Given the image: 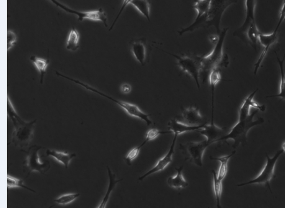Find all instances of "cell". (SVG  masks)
Returning a JSON list of instances; mask_svg holds the SVG:
<instances>
[{
    "label": "cell",
    "mask_w": 285,
    "mask_h": 208,
    "mask_svg": "<svg viewBox=\"0 0 285 208\" xmlns=\"http://www.w3.org/2000/svg\"><path fill=\"white\" fill-rule=\"evenodd\" d=\"M7 114L8 117L14 125V130L12 133L9 145L12 144L24 151L25 149L29 147L33 140L37 120L29 122L24 121L15 111L9 97H8Z\"/></svg>",
    "instance_id": "1"
},
{
    "label": "cell",
    "mask_w": 285,
    "mask_h": 208,
    "mask_svg": "<svg viewBox=\"0 0 285 208\" xmlns=\"http://www.w3.org/2000/svg\"><path fill=\"white\" fill-rule=\"evenodd\" d=\"M229 28H225L221 30L215 47L212 52L205 56H200V76H202L203 81H206L210 71L213 69L227 67L230 61L228 56L223 51L226 36Z\"/></svg>",
    "instance_id": "2"
},
{
    "label": "cell",
    "mask_w": 285,
    "mask_h": 208,
    "mask_svg": "<svg viewBox=\"0 0 285 208\" xmlns=\"http://www.w3.org/2000/svg\"><path fill=\"white\" fill-rule=\"evenodd\" d=\"M258 112L259 110H256L252 114L249 115V117L246 118V119L238 120L237 124L233 126L230 132L220 138L217 142L232 140L234 141V144L232 146L233 148H237L240 145L245 146L247 142L248 131L255 126L263 124L264 122L263 118H259L254 121V118Z\"/></svg>",
    "instance_id": "3"
},
{
    "label": "cell",
    "mask_w": 285,
    "mask_h": 208,
    "mask_svg": "<svg viewBox=\"0 0 285 208\" xmlns=\"http://www.w3.org/2000/svg\"><path fill=\"white\" fill-rule=\"evenodd\" d=\"M56 75L58 76L61 77V78H66L68 79L69 81H71L74 82V83L78 84L80 85V86H83L87 90H89V91H91L92 92H95L98 94L101 95V96L106 97V98L111 100V101H114L117 105H119V107H121L123 110H124L125 112L130 116L133 117L137 118V119H139L140 120H143V121L145 122L148 126H150L153 124V122H151V120L150 119L149 117L150 116V114H146L145 113H144L139 109V107L137 106L134 104L130 103V102L119 101V100H117L113 97H110L109 96H107V95L103 93V92L98 91L97 89L93 88V87L89 86L88 84H86L84 83H82V82L75 80V79H72L69 78V77H67L66 76L63 75L59 73H56Z\"/></svg>",
    "instance_id": "4"
},
{
    "label": "cell",
    "mask_w": 285,
    "mask_h": 208,
    "mask_svg": "<svg viewBox=\"0 0 285 208\" xmlns=\"http://www.w3.org/2000/svg\"><path fill=\"white\" fill-rule=\"evenodd\" d=\"M44 148L42 146H33L27 149L26 158L23 163V171L26 177L33 171L46 174L50 169L51 165L48 160L42 161L39 156V151Z\"/></svg>",
    "instance_id": "5"
},
{
    "label": "cell",
    "mask_w": 285,
    "mask_h": 208,
    "mask_svg": "<svg viewBox=\"0 0 285 208\" xmlns=\"http://www.w3.org/2000/svg\"><path fill=\"white\" fill-rule=\"evenodd\" d=\"M237 2L238 0H211L205 27H214L216 30L217 35H219L221 32L220 29V24L223 14L228 7Z\"/></svg>",
    "instance_id": "6"
},
{
    "label": "cell",
    "mask_w": 285,
    "mask_h": 208,
    "mask_svg": "<svg viewBox=\"0 0 285 208\" xmlns=\"http://www.w3.org/2000/svg\"><path fill=\"white\" fill-rule=\"evenodd\" d=\"M283 153V150H279L275 154V155H274L273 158L269 157L268 154L266 153L267 158L266 164V165L264 166V168L262 169L259 176L257 177L256 179L245 182V183L238 184L237 186L241 187L250 184L265 185V186L268 187L269 189L270 190L272 193L269 182L274 178V168H275L277 161H278L279 156Z\"/></svg>",
    "instance_id": "7"
},
{
    "label": "cell",
    "mask_w": 285,
    "mask_h": 208,
    "mask_svg": "<svg viewBox=\"0 0 285 208\" xmlns=\"http://www.w3.org/2000/svg\"><path fill=\"white\" fill-rule=\"evenodd\" d=\"M212 145L207 140L200 142L181 144L180 149L185 156V160L198 166H203V156L208 146Z\"/></svg>",
    "instance_id": "8"
},
{
    "label": "cell",
    "mask_w": 285,
    "mask_h": 208,
    "mask_svg": "<svg viewBox=\"0 0 285 208\" xmlns=\"http://www.w3.org/2000/svg\"><path fill=\"white\" fill-rule=\"evenodd\" d=\"M161 51L176 58L177 60H178V63H176V65L181 69L182 71L188 74L189 76H191L194 79L198 88L200 89V64L199 56H195V57L191 56H180L167 52L166 51Z\"/></svg>",
    "instance_id": "9"
},
{
    "label": "cell",
    "mask_w": 285,
    "mask_h": 208,
    "mask_svg": "<svg viewBox=\"0 0 285 208\" xmlns=\"http://www.w3.org/2000/svg\"><path fill=\"white\" fill-rule=\"evenodd\" d=\"M211 0H196L195 2L194 8L197 12L196 19L189 27L182 29L178 31L179 34L194 31L195 29L201 27H205L206 24L208 14L210 8Z\"/></svg>",
    "instance_id": "10"
},
{
    "label": "cell",
    "mask_w": 285,
    "mask_h": 208,
    "mask_svg": "<svg viewBox=\"0 0 285 208\" xmlns=\"http://www.w3.org/2000/svg\"><path fill=\"white\" fill-rule=\"evenodd\" d=\"M51 2H53L58 7L60 8L61 9L64 10V11L70 13L72 14L76 15L78 17L79 21H83L84 19L100 21L104 23L105 26L107 27V17L104 10L102 9L94 10V11L82 12L69 9V7H67L65 5L60 4L56 0H51Z\"/></svg>",
    "instance_id": "11"
},
{
    "label": "cell",
    "mask_w": 285,
    "mask_h": 208,
    "mask_svg": "<svg viewBox=\"0 0 285 208\" xmlns=\"http://www.w3.org/2000/svg\"><path fill=\"white\" fill-rule=\"evenodd\" d=\"M256 0H245L246 17L245 21L241 26L233 33V36L240 38L243 42L246 43V32L253 22H256L255 9Z\"/></svg>",
    "instance_id": "12"
},
{
    "label": "cell",
    "mask_w": 285,
    "mask_h": 208,
    "mask_svg": "<svg viewBox=\"0 0 285 208\" xmlns=\"http://www.w3.org/2000/svg\"><path fill=\"white\" fill-rule=\"evenodd\" d=\"M275 30H274L273 33L269 34H263L260 33L259 38V42L263 46V50L261 55L259 56L258 61L255 64V68H254V74L257 75L259 68H260L262 63L265 58L267 53H268L269 49L271 46L274 45L277 42H278V35Z\"/></svg>",
    "instance_id": "13"
},
{
    "label": "cell",
    "mask_w": 285,
    "mask_h": 208,
    "mask_svg": "<svg viewBox=\"0 0 285 208\" xmlns=\"http://www.w3.org/2000/svg\"><path fill=\"white\" fill-rule=\"evenodd\" d=\"M178 135L174 134L173 142H172L170 149L164 157L162 158L159 160L157 162H156V165L154 166L153 168H151L150 171L146 172L145 175L143 176L140 177L138 179V181H143L145 179L146 177H147L150 175L156 173V172H159L164 170V169L167 168L169 164H170L172 161H173V156L174 153V148H175V145L176 143L177 138H178Z\"/></svg>",
    "instance_id": "14"
},
{
    "label": "cell",
    "mask_w": 285,
    "mask_h": 208,
    "mask_svg": "<svg viewBox=\"0 0 285 208\" xmlns=\"http://www.w3.org/2000/svg\"><path fill=\"white\" fill-rule=\"evenodd\" d=\"M227 128L218 127L214 124V120H211L210 124H205L204 127L197 131L200 134L204 136L209 143L212 144L217 143L220 138L223 137L226 134Z\"/></svg>",
    "instance_id": "15"
},
{
    "label": "cell",
    "mask_w": 285,
    "mask_h": 208,
    "mask_svg": "<svg viewBox=\"0 0 285 208\" xmlns=\"http://www.w3.org/2000/svg\"><path fill=\"white\" fill-rule=\"evenodd\" d=\"M258 90V89H257L256 91L251 92V93L244 100L242 105H241L240 107V110H239V120H245L246 118H248L249 115H250V111L251 108L258 110L259 111L263 112H265V105H259L254 100V97L255 96Z\"/></svg>",
    "instance_id": "16"
},
{
    "label": "cell",
    "mask_w": 285,
    "mask_h": 208,
    "mask_svg": "<svg viewBox=\"0 0 285 208\" xmlns=\"http://www.w3.org/2000/svg\"><path fill=\"white\" fill-rule=\"evenodd\" d=\"M131 50L136 60L142 66H145L147 61L148 47L145 39L132 40L130 42Z\"/></svg>",
    "instance_id": "17"
},
{
    "label": "cell",
    "mask_w": 285,
    "mask_h": 208,
    "mask_svg": "<svg viewBox=\"0 0 285 208\" xmlns=\"http://www.w3.org/2000/svg\"><path fill=\"white\" fill-rule=\"evenodd\" d=\"M182 118L185 124L189 125H200L204 124V119L195 107H189L182 111Z\"/></svg>",
    "instance_id": "18"
},
{
    "label": "cell",
    "mask_w": 285,
    "mask_h": 208,
    "mask_svg": "<svg viewBox=\"0 0 285 208\" xmlns=\"http://www.w3.org/2000/svg\"><path fill=\"white\" fill-rule=\"evenodd\" d=\"M205 124H206L196 126L189 125L185 124V123L179 122L176 119H174L168 123V128L171 133L179 135L185 132L198 131L204 127Z\"/></svg>",
    "instance_id": "19"
},
{
    "label": "cell",
    "mask_w": 285,
    "mask_h": 208,
    "mask_svg": "<svg viewBox=\"0 0 285 208\" xmlns=\"http://www.w3.org/2000/svg\"><path fill=\"white\" fill-rule=\"evenodd\" d=\"M46 153H47L48 156H51V157L57 161L58 162L62 164L66 169L68 168L71 161L76 156V154L75 153L61 152V151L49 150V149L47 150Z\"/></svg>",
    "instance_id": "20"
},
{
    "label": "cell",
    "mask_w": 285,
    "mask_h": 208,
    "mask_svg": "<svg viewBox=\"0 0 285 208\" xmlns=\"http://www.w3.org/2000/svg\"><path fill=\"white\" fill-rule=\"evenodd\" d=\"M175 169L177 172L176 176L169 177L168 179V186L171 187V188L177 190L185 188V187L188 186V183L184 179L183 174H182L183 166H181L179 168H176Z\"/></svg>",
    "instance_id": "21"
},
{
    "label": "cell",
    "mask_w": 285,
    "mask_h": 208,
    "mask_svg": "<svg viewBox=\"0 0 285 208\" xmlns=\"http://www.w3.org/2000/svg\"><path fill=\"white\" fill-rule=\"evenodd\" d=\"M107 171L108 175H109V187H108L107 191L106 194L105 195L104 198L102 200L101 204H100L99 207H98L99 208H104L107 206V202L109 201L110 194H111L114 187L118 183H119V182L122 181V179H116V176H115V175L114 173H112L111 169H110L109 166H107Z\"/></svg>",
    "instance_id": "22"
},
{
    "label": "cell",
    "mask_w": 285,
    "mask_h": 208,
    "mask_svg": "<svg viewBox=\"0 0 285 208\" xmlns=\"http://www.w3.org/2000/svg\"><path fill=\"white\" fill-rule=\"evenodd\" d=\"M235 153L236 151H233V153H231L230 155L222 156V157L213 158L212 156H210V160L219 161L220 163L219 170H218L217 174L218 179L223 181V179L227 176L228 171V162H229L230 159L232 158Z\"/></svg>",
    "instance_id": "23"
},
{
    "label": "cell",
    "mask_w": 285,
    "mask_h": 208,
    "mask_svg": "<svg viewBox=\"0 0 285 208\" xmlns=\"http://www.w3.org/2000/svg\"><path fill=\"white\" fill-rule=\"evenodd\" d=\"M261 32L259 31L258 26H257L256 22H253L250 26L248 27L246 32V42L248 41L249 44L257 50L258 47V43L259 42V35Z\"/></svg>",
    "instance_id": "24"
},
{
    "label": "cell",
    "mask_w": 285,
    "mask_h": 208,
    "mask_svg": "<svg viewBox=\"0 0 285 208\" xmlns=\"http://www.w3.org/2000/svg\"><path fill=\"white\" fill-rule=\"evenodd\" d=\"M220 69L215 68L210 71L209 77V82L212 90V112H214V90L215 86L221 81V76H220Z\"/></svg>",
    "instance_id": "25"
},
{
    "label": "cell",
    "mask_w": 285,
    "mask_h": 208,
    "mask_svg": "<svg viewBox=\"0 0 285 208\" xmlns=\"http://www.w3.org/2000/svg\"><path fill=\"white\" fill-rule=\"evenodd\" d=\"M30 60L34 63L36 67H37L38 71L40 72L41 84H43V79H44V76L49 63H50V60H45V59L37 57V56H32L30 58Z\"/></svg>",
    "instance_id": "26"
},
{
    "label": "cell",
    "mask_w": 285,
    "mask_h": 208,
    "mask_svg": "<svg viewBox=\"0 0 285 208\" xmlns=\"http://www.w3.org/2000/svg\"><path fill=\"white\" fill-rule=\"evenodd\" d=\"M131 4L133 5L144 17H145L149 22H150V4L148 0H133Z\"/></svg>",
    "instance_id": "27"
},
{
    "label": "cell",
    "mask_w": 285,
    "mask_h": 208,
    "mask_svg": "<svg viewBox=\"0 0 285 208\" xmlns=\"http://www.w3.org/2000/svg\"><path fill=\"white\" fill-rule=\"evenodd\" d=\"M275 54L277 58V60L279 66V69H280L281 74V83H280V89H279V93L276 95H273V96H267V98L268 97H279L285 100V74L284 72V61L285 60V54L284 57L281 60L279 58L278 54L275 51Z\"/></svg>",
    "instance_id": "28"
},
{
    "label": "cell",
    "mask_w": 285,
    "mask_h": 208,
    "mask_svg": "<svg viewBox=\"0 0 285 208\" xmlns=\"http://www.w3.org/2000/svg\"><path fill=\"white\" fill-rule=\"evenodd\" d=\"M80 37L75 28H73L69 32L68 41H67L66 49L68 50L75 51L79 48V43Z\"/></svg>",
    "instance_id": "29"
},
{
    "label": "cell",
    "mask_w": 285,
    "mask_h": 208,
    "mask_svg": "<svg viewBox=\"0 0 285 208\" xmlns=\"http://www.w3.org/2000/svg\"><path fill=\"white\" fill-rule=\"evenodd\" d=\"M213 176V187L217 202V207H220V201L223 192V183L221 180L218 179L217 173L215 170H212Z\"/></svg>",
    "instance_id": "30"
},
{
    "label": "cell",
    "mask_w": 285,
    "mask_h": 208,
    "mask_svg": "<svg viewBox=\"0 0 285 208\" xmlns=\"http://www.w3.org/2000/svg\"><path fill=\"white\" fill-rule=\"evenodd\" d=\"M80 196L79 193H69L61 195V196H59L58 198L54 200V202H56V204L59 205H61V206H66V205H68L72 203V202L75 201L76 199Z\"/></svg>",
    "instance_id": "31"
},
{
    "label": "cell",
    "mask_w": 285,
    "mask_h": 208,
    "mask_svg": "<svg viewBox=\"0 0 285 208\" xmlns=\"http://www.w3.org/2000/svg\"><path fill=\"white\" fill-rule=\"evenodd\" d=\"M14 187H20V188H23L27 190H29L30 191H32L36 193V191L32 189H30L29 187L25 186L24 184V181L21 179L15 178L14 177L10 176L9 175L7 176V188L8 189L14 188Z\"/></svg>",
    "instance_id": "32"
},
{
    "label": "cell",
    "mask_w": 285,
    "mask_h": 208,
    "mask_svg": "<svg viewBox=\"0 0 285 208\" xmlns=\"http://www.w3.org/2000/svg\"><path fill=\"white\" fill-rule=\"evenodd\" d=\"M146 143L147 142H146L145 140L144 141V142L142 144V145L140 146H138V147L133 148V150H131L130 152L128 153V155L125 156V160L128 165L130 166L132 165L133 161L138 157V155H139L141 149L145 145Z\"/></svg>",
    "instance_id": "33"
},
{
    "label": "cell",
    "mask_w": 285,
    "mask_h": 208,
    "mask_svg": "<svg viewBox=\"0 0 285 208\" xmlns=\"http://www.w3.org/2000/svg\"><path fill=\"white\" fill-rule=\"evenodd\" d=\"M171 133L170 131L169 132H163V131L156 129V128H153L149 130L146 133L145 135V141L146 142L148 141H152L155 140L156 137H158L159 135L161 134H164V133Z\"/></svg>",
    "instance_id": "34"
},
{
    "label": "cell",
    "mask_w": 285,
    "mask_h": 208,
    "mask_svg": "<svg viewBox=\"0 0 285 208\" xmlns=\"http://www.w3.org/2000/svg\"><path fill=\"white\" fill-rule=\"evenodd\" d=\"M17 37L16 34L12 30L7 31V50L9 51L17 42Z\"/></svg>",
    "instance_id": "35"
},
{
    "label": "cell",
    "mask_w": 285,
    "mask_h": 208,
    "mask_svg": "<svg viewBox=\"0 0 285 208\" xmlns=\"http://www.w3.org/2000/svg\"><path fill=\"white\" fill-rule=\"evenodd\" d=\"M132 1L133 0H124V2H123L121 9H120L119 14H117L116 18H115L114 22H113V24L111 25V27H110L109 29V31H110V30H111L113 29V27H114L115 24H116L117 20L119 19L120 15H121L122 12L124 11V10L125 9V7H126L128 5L130 4Z\"/></svg>",
    "instance_id": "36"
},
{
    "label": "cell",
    "mask_w": 285,
    "mask_h": 208,
    "mask_svg": "<svg viewBox=\"0 0 285 208\" xmlns=\"http://www.w3.org/2000/svg\"><path fill=\"white\" fill-rule=\"evenodd\" d=\"M285 19V1H283V5H282L281 11H280V15H279V19L278 20V25L276 27L275 31L278 32L279 27H280L282 22L284 21Z\"/></svg>",
    "instance_id": "37"
},
{
    "label": "cell",
    "mask_w": 285,
    "mask_h": 208,
    "mask_svg": "<svg viewBox=\"0 0 285 208\" xmlns=\"http://www.w3.org/2000/svg\"><path fill=\"white\" fill-rule=\"evenodd\" d=\"M132 86L131 85L128 84H122L121 87H120V91L124 94H129L131 91H132Z\"/></svg>",
    "instance_id": "38"
},
{
    "label": "cell",
    "mask_w": 285,
    "mask_h": 208,
    "mask_svg": "<svg viewBox=\"0 0 285 208\" xmlns=\"http://www.w3.org/2000/svg\"><path fill=\"white\" fill-rule=\"evenodd\" d=\"M281 148H282V150H283V152L285 153V141H284L283 145H282Z\"/></svg>",
    "instance_id": "39"
},
{
    "label": "cell",
    "mask_w": 285,
    "mask_h": 208,
    "mask_svg": "<svg viewBox=\"0 0 285 208\" xmlns=\"http://www.w3.org/2000/svg\"><path fill=\"white\" fill-rule=\"evenodd\" d=\"M284 21L285 22V19H284Z\"/></svg>",
    "instance_id": "40"
},
{
    "label": "cell",
    "mask_w": 285,
    "mask_h": 208,
    "mask_svg": "<svg viewBox=\"0 0 285 208\" xmlns=\"http://www.w3.org/2000/svg\"><path fill=\"white\" fill-rule=\"evenodd\" d=\"M284 1H285V0H284Z\"/></svg>",
    "instance_id": "41"
}]
</instances>
